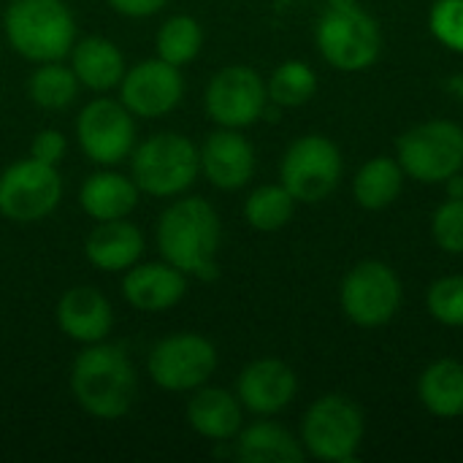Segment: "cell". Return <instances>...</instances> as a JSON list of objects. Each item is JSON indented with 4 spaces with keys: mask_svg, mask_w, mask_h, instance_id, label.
<instances>
[{
    "mask_svg": "<svg viewBox=\"0 0 463 463\" xmlns=\"http://www.w3.org/2000/svg\"><path fill=\"white\" fill-rule=\"evenodd\" d=\"M220 217L214 206L198 195L174 201L157 220V250L163 260L203 282H212L220 274Z\"/></svg>",
    "mask_w": 463,
    "mask_h": 463,
    "instance_id": "cell-1",
    "label": "cell"
},
{
    "mask_svg": "<svg viewBox=\"0 0 463 463\" xmlns=\"http://www.w3.org/2000/svg\"><path fill=\"white\" fill-rule=\"evenodd\" d=\"M136 372L128 353L111 342L87 345L71 369V391L76 404L98 420H119L136 399Z\"/></svg>",
    "mask_w": 463,
    "mask_h": 463,
    "instance_id": "cell-2",
    "label": "cell"
},
{
    "mask_svg": "<svg viewBox=\"0 0 463 463\" xmlns=\"http://www.w3.org/2000/svg\"><path fill=\"white\" fill-rule=\"evenodd\" d=\"M3 30L11 49L30 62H57L76 41V19L62 0H11Z\"/></svg>",
    "mask_w": 463,
    "mask_h": 463,
    "instance_id": "cell-3",
    "label": "cell"
},
{
    "mask_svg": "<svg viewBox=\"0 0 463 463\" xmlns=\"http://www.w3.org/2000/svg\"><path fill=\"white\" fill-rule=\"evenodd\" d=\"M201 171L195 144L182 133H157L130 152V179L136 187L155 198L184 193Z\"/></svg>",
    "mask_w": 463,
    "mask_h": 463,
    "instance_id": "cell-4",
    "label": "cell"
},
{
    "mask_svg": "<svg viewBox=\"0 0 463 463\" xmlns=\"http://www.w3.org/2000/svg\"><path fill=\"white\" fill-rule=\"evenodd\" d=\"M315 38L326 62L345 73L374 65L383 49L380 24L358 3L328 5L317 22Z\"/></svg>",
    "mask_w": 463,
    "mask_h": 463,
    "instance_id": "cell-5",
    "label": "cell"
},
{
    "mask_svg": "<svg viewBox=\"0 0 463 463\" xmlns=\"http://www.w3.org/2000/svg\"><path fill=\"white\" fill-rule=\"evenodd\" d=\"M402 171L423 184H439L463 168V128L448 119L415 125L396 141Z\"/></svg>",
    "mask_w": 463,
    "mask_h": 463,
    "instance_id": "cell-6",
    "label": "cell"
},
{
    "mask_svg": "<svg viewBox=\"0 0 463 463\" xmlns=\"http://www.w3.org/2000/svg\"><path fill=\"white\" fill-rule=\"evenodd\" d=\"M364 442V412L345 396L317 399L301 420V445L317 461H353Z\"/></svg>",
    "mask_w": 463,
    "mask_h": 463,
    "instance_id": "cell-7",
    "label": "cell"
},
{
    "mask_svg": "<svg viewBox=\"0 0 463 463\" xmlns=\"http://www.w3.org/2000/svg\"><path fill=\"white\" fill-rule=\"evenodd\" d=\"M146 369L157 388L187 393L209 383L217 369V350L201 334H171L149 350Z\"/></svg>",
    "mask_w": 463,
    "mask_h": 463,
    "instance_id": "cell-8",
    "label": "cell"
},
{
    "mask_svg": "<svg viewBox=\"0 0 463 463\" xmlns=\"http://www.w3.org/2000/svg\"><path fill=\"white\" fill-rule=\"evenodd\" d=\"M62 201V176L57 165L35 157L16 160L0 174V214L14 222H38Z\"/></svg>",
    "mask_w": 463,
    "mask_h": 463,
    "instance_id": "cell-9",
    "label": "cell"
},
{
    "mask_svg": "<svg viewBox=\"0 0 463 463\" xmlns=\"http://www.w3.org/2000/svg\"><path fill=\"white\" fill-rule=\"evenodd\" d=\"M282 184L301 203H320L342 179V152L326 136H301L293 141L279 165Z\"/></svg>",
    "mask_w": 463,
    "mask_h": 463,
    "instance_id": "cell-10",
    "label": "cell"
},
{
    "mask_svg": "<svg viewBox=\"0 0 463 463\" xmlns=\"http://www.w3.org/2000/svg\"><path fill=\"white\" fill-rule=\"evenodd\" d=\"M76 138L87 160L98 165H117L128 160L136 146L133 114L122 106V100L95 98L79 111Z\"/></svg>",
    "mask_w": 463,
    "mask_h": 463,
    "instance_id": "cell-11",
    "label": "cell"
},
{
    "mask_svg": "<svg viewBox=\"0 0 463 463\" xmlns=\"http://www.w3.org/2000/svg\"><path fill=\"white\" fill-rule=\"evenodd\" d=\"M402 307V282L380 260L358 263L342 282V309L361 328H377L393 320Z\"/></svg>",
    "mask_w": 463,
    "mask_h": 463,
    "instance_id": "cell-12",
    "label": "cell"
},
{
    "mask_svg": "<svg viewBox=\"0 0 463 463\" xmlns=\"http://www.w3.org/2000/svg\"><path fill=\"white\" fill-rule=\"evenodd\" d=\"M269 103V90L260 73L250 65H228L217 71L206 87L203 106L206 114L222 128H250L255 125Z\"/></svg>",
    "mask_w": 463,
    "mask_h": 463,
    "instance_id": "cell-13",
    "label": "cell"
},
{
    "mask_svg": "<svg viewBox=\"0 0 463 463\" xmlns=\"http://www.w3.org/2000/svg\"><path fill=\"white\" fill-rule=\"evenodd\" d=\"M184 98V79L176 65L165 60H144L125 71L119 81V100L133 117H165Z\"/></svg>",
    "mask_w": 463,
    "mask_h": 463,
    "instance_id": "cell-14",
    "label": "cell"
},
{
    "mask_svg": "<svg viewBox=\"0 0 463 463\" xmlns=\"http://www.w3.org/2000/svg\"><path fill=\"white\" fill-rule=\"evenodd\" d=\"M298 391L296 372L277 361V358H260L252 361L236 383V396L241 407H247L255 415H277L282 412Z\"/></svg>",
    "mask_w": 463,
    "mask_h": 463,
    "instance_id": "cell-15",
    "label": "cell"
},
{
    "mask_svg": "<svg viewBox=\"0 0 463 463\" xmlns=\"http://www.w3.org/2000/svg\"><path fill=\"white\" fill-rule=\"evenodd\" d=\"M198 155L201 171L217 190H239L255 174V149L233 128L212 133L198 149Z\"/></svg>",
    "mask_w": 463,
    "mask_h": 463,
    "instance_id": "cell-16",
    "label": "cell"
},
{
    "mask_svg": "<svg viewBox=\"0 0 463 463\" xmlns=\"http://www.w3.org/2000/svg\"><path fill=\"white\" fill-rule=\"evenodd\" d=\"M57 326L60 331L81 345H95L103 342L114 326V309L109 304V298L87 285H76L71 290H65L57 301L54 309Z\"/></svg>",
    "mask_w": 463,
    "mask_h": 463,
    "instance_id": "cell-17",
    "label": "cell"
},
{
    "mask_svg": "<svg viewBox=\"0 0 463 463\" xmlns=\"http://www.w3.org/2000/svg\"><path fill=\"white\" fill-rule=\"evenodd\" d=\"M187 293V274L171 263H136L122 279L125 301L138 312H165Z\"/></svg>",
    "mask_w": 463,
    "mask_h": 463,
    "instance_id": "cell-18",
    "label": "cell"
},
{
    "mask_svg": "<svg viewBox=\"0 0 463 463\" xmlns=\"http://www.w3.org/2000/svg\"><path fill=\"white\" fill-rule=\"evenodd\" d=\"M84 255L100 271H128L144 255V233L125 217L98 222L84 241Z\"/></svg>",
    "mask_w": 463,
    "mask_h": 463,
    "instance_id": "cell-19",
    "label": "cell"
},
{
    "mask_svg": "<svg viewBox=\"0 0 463 463\" xmlns=\"http://www.w3.org/2000/svg\"><path fill=\"white\" fill-rule=\"evenodd\" d=\"M187 423L212 442H228L241 431V402L225 388H195L187 402Z\"/></svg>",
    "mask_w": 463,
    "mask_h": 463,
    "instance_id": "cell-20",
    "label": "cell"
},
{
    "mask_svg": "<svg viewBox=\"0 0 463 463\" xmlns=\"http://www.w3.org/2000/svg\"><path fill=\"white\" fill-rule=\"evenodd\" d=\"M138 187L133 179L117 171H95L84 179L79 190V203L87 217L95 222L122 220L138 206Z\"/></svg>",
    "mask_w": 463,
    "mask_h": 463,
    "instance_id": "cell-21",
    "label": "cell"
},
{
    "mask_svg": "<svg viewBox=\"0 0 463 463\" xmlns=\"http://www.w3.org/2000/svg\"><path fill=\"white\" fill-rule=\"evenodd\" d=\"M71 68L81 87L92 92H109L111 87H119L125 76V57L119 46L109 38L90 35L71 49Z\"/></svg>",
    "mask_w": 463,
    "mask_h": 463,
    "instance_id": "cell-22",
    "label": "cell"
},
{
    "mask_svg": "<svg viewBox=\"0 0 463 463\" xmlns=\"http://www.w3.org/2000/svg\"><path fill=\"white\" fill-rule=\"evenodd\" d=\"M236 458L244 463H301L307 458L304 445L277 423H252L239 431Z\"/></svg>",
    "mask_w": 463,
    "mask_h": 463,
    "instance_id": "cell-23",
    "label": "cell"
},
{
    "mask_svg": "<svg viewBox=\"0 0 463 463\" xmlns=\"http://www.w3.org/2000/svg\"><path fill=\"white\" fill-rule=\"evenodd\" d=\"M418 396L423 407L437 418H461L463 415V364L458 361H437L431 364L420 383Z\"/></svg>",
    "mask_w": 463,
    "mask_h": 463,
    "instance_id": "cell-24",
    "label": "cell"
},
{
    "mask_svg": "<svg viewBox=\"0 0 463 463\" xmlns=\"http://www.w3.org/2000/svg\"><path fill=\"white\" fill-rule=\"evenodd\" d=\"M402 184H404V171H402L399 160H393V157H372L355 174L353 195L364 209L380 212V209H388L399 198Z\"/></svg>",
    "mask_w": 463,
    "mask_h": 463,
    "instance_id": "cell-25",
    "label": "cell"
},
{
    "mask_svg": "<svg viewBox=\"0 0 463 463\" xmlns=\"http://www.w3.org/2000/svg\"><path fill=\"white\" fill-rule=\"evenodd\" d=\"M79 87L81 84H79L73 68H65L57 60V62H38V68L30 76L27 92H30V100L38 109L60 111V109H65V106H71L76 100Z\"/></svg>",
    "mask_w": 463,
    "mask_h": 463,
    "instance_id": "cell-26",
    "label": "cell"
},
{
    "mask_svg": "<svg viewBox=\"0 0 463 463\" xmlns=\"http://www.w3.org/2000/svg\"><path fill=\"white\" fill-rule=\"evenodd\" d=\"M203 46V30L201 24L187 16V14H176V16H168L160 30H157V38H155V49H157V57L182 68L187 62H193L198 57Z\"/></svg>",
    "mask_w": 463,
    "mask_h": 463,
    "instance_id": "cell-27",
    "label": "cell"
},
{
    "mask_svg": "<svg viewBox=\"0 0 463 463\" xmlns=\"http://www.w3.org/2000/svg\"><path fill=\"white\" fill-rule=\"evenodd\" d=\"M293 209H296V198L288 193L285 184H263L250 193L244 203V217L255 231L274 233L290 222Z\"/></svg>",
    "mask_w": 463,
    "mask_h": 463,
    "instance_id": "cell-28",
    "label": "cell"
},
{
    "mask_svg": "<svg viewBox=\"0 0 463 463\" xmlns=\"http://www.w3.org/2000/svg\"><path fill=\"white\" fill-rule=\"evenodd\" d=\"M266 90H269L271 103H277L282 109H296V106H304L307 100H312V95L317 92V76L307 62L288 60L271 73Z\"/></svg>",
    "mask_w": 463,
    "mask_h": 463,
    "instance_id": "cell-29",
    "label": "cell"
},
{
    "mask_svg": "<svg viewBox=\"0 0 463 463\" xmlns=\"http://www.w3.org/2000/svg\"><path fill=\"white\" fill-rule=\"evenodd\" d=\"M429 312L442 326L463 328V274L442 277L429 288Z\"/></svg>",
    "mask_w": 463,
    "mask_h": 463,
    "instance_id": "cell-30",
    "label": "cell"
},
{
    "mask_svg": "<svg viewBox=\"0 0 463 463\" xmlns=\"http://www.w3.org/2000/svg\"><path fill=\"white\" fill-rule=\"evenodd\" d=\"M429 24L442 46L463 54V0H437Z\"/></svg>",
    "mask_w": 463,
    "mask_h": 463,
    "instance_id": "cell-31",
    "label": "cell"
},
{
    "mask_svg": "<svg viewBox=\"0 0 463 463\" xmlns=\"http://www.w3.org/2000/svg\"><path fill=\"white\" fill-rule=\"evenodd\" d=\"M431 233H434V241L445 252L463 255V198H448L434 212Z\"/></svg>",
    "mask_w": 463,
    "mask_h": 463,
    "instance_id": "cell-32",
    "label": "cell"
},
{
    "mask_svg": "<svg viewBox=\"0 0 463 463\" xmlns=\"http://www.w3.org/2000/svg\"><path fill=\"white\" fill-rule=\"evenodd\" d=\"M68 144H65V136L54 128H43L35 133L33 144H30V157L41 160V163H49V165H57L65 155Z\"/></svg>",
    "mask_w": 463,
    "mask_h": 463,
    "instance_id": "cell-33",
    "label": "cell"
},
{
    "mask_svg": "<svg viewBox=\"0 0 463 463\" xmlns=\"http://www.w3.org/2000/svg\"><path fill=\"white\" fill-rule=\"evenodd\" d=\"M168 0H109V5L122 14V16H130V19H144V16H152L157 14L160 8H165Z\"/></svg>",
    "mask_w": 463,
    "mask_h": 463,
    "instance_id": "cell-34",
    "label": "cell"
},
{
    "mask_svg": "<svg viewBox=\"0 0 463 463\" xmlns=\"http://www.w3.org/2000/svg\"><path fill=\"white\" fill-rule=\"evenodd\" d=\"M350 3H358V0H328V5H350Z\"/></svg>",
    "mask_w": 463,
    "mask_h": 463,
    "instance_id": "cell-35",
    "label": "cell"
}]
</instances>
